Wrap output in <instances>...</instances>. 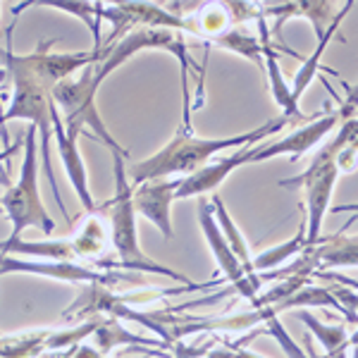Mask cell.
<instances>
[{"instance_id":"2","label":"cell","mask_w":358,"mask_h":358,"mask_svg":"<svg viewBox=\"0 0 358 358\" xmlns=\"http://www.w3.org/2000/svg\"><path fill=\"white\" fill-rule=\"evenodd\" d=\"M113 165H115V196L101 208H96V213H101L110 224V236H113V248L115 258H108L106 263H96L98 270L103 268H120V273H151L160 277H170L182 285H194L187 275L177 273V270L167 268L163 263H155L153 258H148L143 253L141 244H138L136 234V210L131 203V184L129 175L124 170V155L113 153Z\"/></svg>"},{"instance_id":"5","label":"cell","mask_w":358,"mask_h":358,"mask_svg":"<svg viewBox=\"0 0 358 358\" xmlns=\"http://www.w3.org/2000/svg\"><path fill=\"white\" fill-rule=\"evenodd\" d=\"M96 82V65L86 67L79 72V77L65 79L55 86L50 94H53V103L57 110L65 113L62 122H65V131L72 138H79L82 129H94L96 136L110 148V153H120L124 158H129V151L120 146L108 131L106 122L101 120V115L96 110V94H98Z\"/></svg>"},{"instance_id":"12","label":"cell","mask_w":358,"mask_h":358,"mask_svg":"<svg viewBox=\"0 0 358 358\" xmlns=\"http://www.w3.org/2000/svg\"><path fill=\"white\" fill-rule=\"evenodd\" d=\"M177 187L179 177L153 179V182L131 187V203H134L136 215L151 220L165 239H172V234H175L172 232V203H175Z\"/></svg>"},{"instance_id":"3","label":"cell","mask_w":358,"mask_h":358,"mask_svg":"<svg viewBox=\"0 0 358 358\" xmlns=\"http://www.w3.org/2000/svg\"><path fill=\"white\" fill-rule=\"evenodd\" d=\"M15 22L3 31L8 48H0V62H3L5 69L10 72L13 89H15L13 91V103H10V108L3 113V117H0V134H3V127L8 120H29V122L36 127V131L41 134L38 153H41V158H43V167H45V175H48L50 189H53V196H55L57 206H60V210L65 213V217L69 220L65 203H62L60 189H57V179L53 175V165H50V141H53V110H55L53 94H50L43 84H38L36 79H34L31 74H29L27 69L17 62V55L13 53Z\"/></svg>"},{"instance_id":"21","label":"cell","mask_w":358,"mask_h":358,"mask_svg":"<svg viewBox=\"0 0 358 358\" xmlns=\"http://www.w3.org/2000/svg\"><path fill=\"white\" fill-rule=\"evenodd\" d=\"M206 43L208 45H217V48H224V50H229V53H236V55L246 57L248 62H253V65L265 69L263 50H261V36H258V34H253V31H248L246 27H229L227 31L208 38Z\"/></svg>"},{"instance_id":"10","label":"cell","mask_w":358,"mask_h":358,"mask_svg":"<svg viewBox=\"0 0 358 358\" xmlns=\"http://www.w3.org/2000/svg\"><path fill=\"white\" fill-rule=\"evenodd\" d=\"M199 222H201V232L206 236V244L210 248L213 258H215V263H217V268H220V273L224 275V280L232 285V289L239 294L241 299L253 301V299L258 296V289L253 287V282L248 280V275L244 273L239 258L234 256L232 246L227 244L220 224L215 220V208H213L210 201H206V199L199 203Z\"/></svg>"},{"instance_id":"19","label":"cell","mask_w":358,"mask_h":358,"mask_svg":"<svg viewBox=\"0 0 358 358\" xmlns=\"http://www.w3.org/2000/svg\"><path fill=\"white\" fill-rule=\"evenodd\" d=\"M210 203H213V208H215V220H217V224H220L224 239H227V244L232 246L234 256L239 258V263H241V268H244V273L248 275V280H251L253 287H256V289L261 292L263 280H261V275H258L256 270H253L251 246H248V241L244 239V234L239 232V227H236V222L232 220V215L227 213V208H224L220 196H213Z\"/></svg>"},{"instance_id":"16","label":"cell","mask_w":358,"mask_h":358,"mask_svg":"<svg viewBox=\"0 0 358 358\" xmlns=\"http://www.w3.org/2000/svg\"><path fill=\"white\" fill-rule=\"evenodd\" d=\"M263 15H275L277 17V24H275V31H280L282 24L292 17H303L308 20L310 24L315 29V36L320 38L325 34V29L332 24L334 20V8L332 3L327 0H301V3H270V5H263Z\"/></svg>"},{"instance_id":"30","label":"cell","mask_w":358,"mask_h":358,"mask_svg":"<svg viewBox=\"0 0 358 358\" xmlns=\"http://www.w3.org/2000/svg\"><path fill=\"white\" fill-rule=\"evenodd\" d=\"M330 210L332 213H354L351 215V220L346 222V224H354L358 220V203H349V206H330Z\"/></svg>"},{"instance_id":"26","label":"cell","mask_w":358,"mask_h":358,"mask_svg":"<svg viewBox=\"0 0 358 358\" xmlns=\"http://www.w3.org/2000/svg\"><path fill=\"white\" fill-rule=\"evenodd\" d=\"M45 8H55L62 13H72L74 17L89 27L91 36H94V50H103L101 38V3H41Z\"/></svg>"},{"instance_id":"4","label":"cell","mask_w":358,"mask_h":358,"mask_svg":"<svg viewBox=\"0 0 358 358\" xmlns=\"http://www.w3.org/2000/svg\"><path fill=\"white\" fill-rule=\"evenodd\" d=\"M3 210L13 224V232L5 241H17L27 227H36L43 234H53L55 229L53 217L45 213L41 194H38V131L34 124L27 131L20 179L3 196Z\"/></svg>"},{"instance_id":"7","label":"cell","mask_w":358,"mask_h":358,"mask_svg":"<svg viewBox=\"0 0 358 358\" xmlns=\"http://www.w3.org/2000/svg\"><path fill=\"white\" fill-rule=\"evenodd\" d=\"M8 273H29V275H41L48 280L69 282V285H98V287H110L120 285V282H131L138 285V273H103L96 268H86L74 261H24L17 256H0V275ZM143 282V280H141Z\"/></svg>"},{"instance_id":"11","label":"cell","mask_w":358,"mask_h":358,"mask_svg":"<svg viewBox=\"0 0 358 358\" xmlns=\"http://www.w3.org/2000/svg\"><path fill=\"white\" fill-rule=\"evenodd\" d=\"M337 127H339L337 113L317 115V117L308 120V124L299 127L296 131H292L289 136L280 138V141L256 143V146H251L248 163H265V160L277 158V155H287V158H292V160H299L303 153H308L310 148L317 146L332 129H337Z\"/></svg>"},{"instance_id":"20","label":"cell","mask_w":358,"mask_h":358,"mask_svg":"<svg viewBox=\"0 0 358 358\" xmlns=\"http://www.w3.org/2000/svg\"><path fill=\"white\" fill-rule=\"evenodd\" d=\"M108 244L113 246L110 224H106V217H103L101 213H89V217H86V222L82 224L79 234L72 239V246H74L77 258L101 261Z\"/></svg>"},{"instance_id":"27","label":"cell","mask_w":358,"mask_h":358,"mask_svg":"<svg viewBox=\"0 0 358 358\" xmlns=\"http://www.w3.org/2000/svg\"><path fill=\"white\" fill-rule=\"evenodd\" d=\"M263 325H265V332H268L270 337H275V342L282 346V351L287 354V358H308L301 346H299L292 339V334L285 330V325H282L280 315H270L268 320L263 322Z\"/></svg>"},{"instance_id":"31","label":"cell","mask_w":358,"mask_h":358,"mask_svg":"<svg viewBox=\"0 0 358 358\" xmlns=\"http://www.w3.org/2000/svg\"><path fill=\"white\" fill-rule=\"evenodd\" d=\"M72 358H106V356L98 354L94 346H77V351H74Z\"/></svg>"},{"instance_id":"13","label":"cell","mask_w":358,"mask_h":358,"mask_svg":"<svg viewBox=\"0 0 358 358\" xmlns=\"http://www.w3.org/2000/svg\"><path fill=\"white\" fill-rule=\"evenodd\" d=\"M53 136H55V143H57V153H60V160H62V167H65V175L69 179V184L74 187L77 192L79 201H82L84 210L86 213H96V201L91 196V189H89V177H86V165H84V158L77 148V138H72L65 131V122H62V115L60 110H53Z\"/></svg>"},{"instance_id":"29","label":"cell","mask_w":358,"mask_h":358,"mask_svg":"<svg viewBox=\"0 0 358 358\" xmlns=\"http://www.w3.org/2000/svg\"><path fill=\"white\" fill-rule=\"evenodd\" d=\"M213 349V342L210 344H196V346H189V344H184V342H177L175 344V356L172 358H201V356H206L208 351Z\"/></svg>"},{"instance_id":"22","label":"cell","mask_w":358,"mask_h":358,"mask_svg":"<svg viewBox=\"0 0 358 358\" xmlns=\"http://www.w3.org/2000/svg\"><path fill=\"white\" fill-rule=\"evenodd\" d=\"M315 256L320 268H349L358 265V234L344 236L342 232L320 239L315 244Z\"/></svg>"},{"instance_id":"9","label":"cell","mask_w":358,"mask_h":358,"mask_svg":"<svg viewBox=\"0 0 358 358\" xmlns=\"http://www.w3.org/2000/svg\"><path fill=\"white\" fill-rule=\"evenodd\" d=\"M55 41H41L38 48L29 55H17V62L43 84L48 91H53L57 84L72 79L79 69H86L91 65H98L106 55V50H91V53H50V45Z\"/></svg>"},{"instance_id":"8","label":"cell","mask_w":358,"mask_h":358,"mask_svg":"<svg viewBox=\"0 0 358 358\" xmlns=\"http://www.w3.org/2000/svg\"><path fill=\"white\" fill-rule=\"evenodd\" d=\"M101 20L113 24L110 36L103 41V48H110L120 41L122 34H131L134 29L153 27V29H175L182 34H192V27L184 17L155 3H120V5H101Z\"/></svg>"},{"instance_id":"1","label":"cell","mask_w":358,"mask_h":358,"mask_svg":"<svg viewBox=\"0 0 358 358\" xmlns=\"http://www.w3.org/2000/svg\"><path fill=\"white\" fill-rule=\"evenodd\" d=\"M289 124L287 117H275L270 122H265L258 129L244 131V134L227 136V138H203V136H194V131L179 127L175 131V136L160 148L158 153H153L151 158L141 160L129 170V184L138 187L143 182H153V179H172L177 175H194L196 170H201L203 165H208L213 160V155H217L224 148H246V146H256L263 138L280 134L285 127Z\"/></svg>"},{"instance_id":"24","label":"cell","mask_w":358,"mask_h":358,"mask_svg":"<svg viewBox=\"0 0 358 358\" xmlns=\"http://www.w3.org/2000/svg\"><path fill=\"white\" fill-rule=\"evenodd\" d=\"M91 342H94V349L98 351V354L106 356L108 351L115 349V346H138V344H151V346H160V339H143L138 337V334H131L127 332L122 327V322L120 320H113V317H103L101 327L91 334Z\"/></svg>"},{"instance_id":"23","label":"cell","mask_w":358,"mask_h":358,"mask_svg":"<svg viewBox=\"0 0 358 358\" xmlns=\"http://www.w3.org/2000/svg\"><path fill=\"white\" fill-rule=\"evenodd\" d=\"M301 308H334L346 322H354V320H351V315L342 308V303H339L337 299L332 296V292L327 289V287H310V285H306L299 292H294L292 296L287 299V301L277 303L273 310H275L277 315H280V313H285V310H301Z\"/></svg>"},{"instance_id":"17","label":"cell","mask_w":358,"mask_h":358,"mask_svg":"<svg viewBox=\"0 0 358 358\" xmlns=\"http://www.w3.org/2000/svg\"><path fill=\"white\" fill-rule=\"evenodd\" d=\"M354 10V3H344L342 10H339L337 15H334L332 24L325 29V34H322L320 38H317V48L313 50V55L306 57L303 65L299 67V72L294 74V86H292V96H294V103L299 106V101H301V96L306 94V89L310 86V82H313V77L317 74V69H320V62H322V55H325L327 45H330V41L334 38V34H337L339 24L344 22V17Z\"/></svg>"},{"instance_id":"14","label":"cell","mask_w":358,"mask_h":358,"mask_svg":"<svg viewBox=\"0 0 358 358\" xmlns=\"http://www.w3.org/2000/svg\"><path fill=\"white\" fill-rule=\"evenodd\" d=\"M248 153H251V146L239 148V151H234L232 155H224L220 160H210V163L203 165L201 170H196L194 175L179 179L175 201L192 199V196H201V194H208V192H213V189H217L236 167L248 163Z\"/></svg>"},{"instance_id":"28","label":"cell","mask_w":358,"mask_h":358,"mask_svg":"<svg viewBox=\"0 0 358 358\" xmlns=\"http://www.w3.org/2000/svg\"><path fill=\"white\" fill-rule=\"evenodd\" d=\"M346 89H349V94H346V101H342V106H339V122H344V120H351V117H358V82L354 86L344 84Z\"/></svg>"},{"instance_id":"32","label":"cell","mask_w":358,"mask_h":358,"mask_svg":"<svg viewBox=\"0 0 358 358\" xmlns=\"http://www.w3.org/2000/svg\"><path fill=\"white\" fill-rule=\"evenodd\" d=\"M351 358H358V344L351 346Z\"/></svg>"},{"instance_id":"6","label":"cell","mask_w":358,"mask_h":358,"mask_svg":"<svg viewBox=\"0 0 358 358\" xmlns=\"http://www.w3.org/2000/svg\"><path fill=\"white\" fill-rule=\"evenodd\" d=\"M337 153L330 146H322L313 155L310 165L306 167L301 175L280 179V187L285 189H301L303 192V210H306V246H315L320 241V227L325 215L332 206V189L339 177Z\"/></svg>"},{"instance_id":"18","label":"cell","mask_w":358,"mask_h":358,"mask_svg":"<svg viewBox=\"0 0 358 358\" xmlns=\"http://www.w3.org/2000/svg\"><path fill=\"white\" fill-rule=\"evenodd\" d=\"M299 320L308 327L317 342L325 349V358H351V344L349 334H346V322H337V325H327L320 317H315L308 308L299 310Z\"/></svg>"},{"instance_id":"25","label":"cell","mask_w":358,"mask_h":358,"mask_svg":"<svg viewBox=\"0 0 358 358\" xmlns=\"http://www.w3.org/2000/svg\"><path fill=\"white\" fill-rule=\"evenodd\" d=\"M306 248L308 246H306V222H303L292 239H287V241H282V244L268 248V251L258 253V256L253 258V270H256V273H270V270L285 265L289 258L299 256V253L306 251Z\"/></svg>"},{"instance_id":"15","label":"cell","mask_w":358,"mask_h":358,"mask_svg":"<svg viewBox=\"0 0 358 358\" xmlns=\"http://www.w3.org/2000/svg\"><path fill=\"white\" fill-rule=\"evenodd\" d=\"M256 24H258V36H261V50H263L265 74H268L270 91H273L275 103L282 108V117H287L289 122H292V120H303V115H301V110H299V106L294 103L292 86L285 82V77H282L280 62H277V45H273V34H270L265 17H261V20L256 22Z\"/></svg>"}]
</instances>
